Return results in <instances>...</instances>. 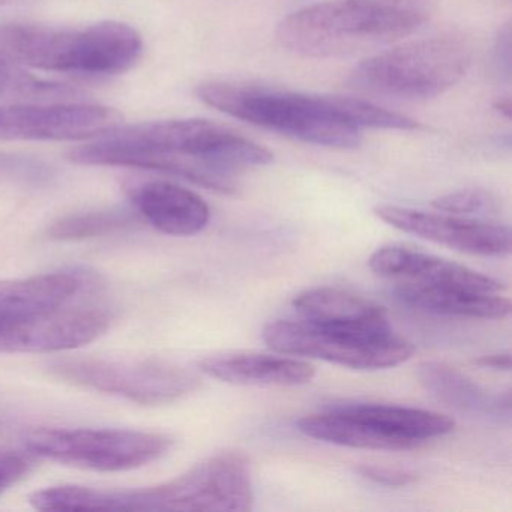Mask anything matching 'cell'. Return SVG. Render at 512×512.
I'll use <instances>...</instances> for the list:
<instances>
[{
    "label": "cell",
    "instance_id": "6da1fadb",
    "mask_svg": "<svg viewBox=\"0 0 512 512\" xmlns=\"http://www.w3.org/2000/svg\"><path fill=\"white\" fill-rule=\"evenodd\" d=\"M80 166L131 167L178 176L208 190H238L233 173L268 166L274 154L235 131L203 121L149 122L116 127L68 154Z\"/></svg>",
    "mask_w": 512,
    "mask_h": 512
},
{
    "label": "cell",
    "instance_id": "7a4b0ae2",
    "mask_svg": "<svg viewBox=\"0 0 512 512\" xmlns=\"http://www.w3.org/2000/svg\"><path fill=\"white\" fill-rule=\"evenodd\" d=\"M197 97L235 119L325 148L350 149L361 143V130L349 121L344 97H316L260 86L206 82Z\"/></svg>",
    "mask_w": 512,
    "mask_h": 512
},
{
    "label": "cell",
    "instance_id": "3957f363",
    "mask_svg": "<svg viewBox=\"0 0 512 512\" xmlns=\"http://www.w3.org/2000/svg\"><path fill=\"white\" fill-rule=\"evenodd\" d=\"M142 52V35L125 23L79 29L0 25V56L52 73L116 76L133 68Z\"/></svg>",
    "mask_w": 512,
    "mask_h": 512
},
{
    "label": "cell",
    "instance_id": "277c9868",
    "mask_svg": "<svg viewBox=\"0 0 512 512\" xmlns=\"http://www.w3.org/2000/svg\"><path fill=\"white\" fill-rule=\"evenodd\" d=\"M422 16L373 0H335L311 5L281 20L277 38L307 58H343L394 43L413 34Z\"/></svg>",
    "mask_w": 512,
    "mask_h": 512
},
{
    "label": "cell",
    "instance_id": "5b68a950",
    "mask_svg": "<svg viewBox=\"0 0 512 512\" xmlns=\"http://www.w3.org/2000/svg\"><path fill=\"white\" fill-rule=\"evenodd\" d=\"M254 493L247 458L223 452L178 478L143 490H98V511H250Z\"/></svg>",
    "mask_w": 512,
    "mask_h": 512
},
{
    "label": "cell",
    "instance_id": "8992f818",
    "mask_svg": "<svg viewBox=\"0 0 512 512\" xmlns=\"http://www.w3.org/2000/svg\"><path fill=\"white\" fill-rule=\"evenodd\" d=\"M472 53L457 38L415 41L368 58L353 68L349 88L395 100H430L454 88L469 68Z\"/></svg>",
    "mask_w": 512,
    "mask_h": 512
},
{
    "label": "cell",
    "instance_id": "52a82bcc",
    "mask_svg": "<svg viewBox=\"0 0 512 512\" xmlns=\"http://www.w3.org/2000/svg\"><path fill=\"white\" fill-rule=\"evenodd\" d=\"M169 434L115 428H43L26 439L31 454L77 469L127 472L160 460L172 448Z\"/></svg>",
    "mask_w": 512,
    "mask_h": 512
},
{
    "label": "cell",
    "instance_id": "ba28073f",
    "mask_svg": "<svg viewBox=\"0 0 512 512\" xmlns=\"http://www.w3.org/2000/svg\"><path fill=\"white\" fill-rule=\"evenodd\" d=\"M50 376L142 406L175 403L199 388L193 373L161 361H115L101 358H59L47 364Z\"/></svg>",
    "mask_w": 512,
    "mask_h": 512
},
{
    "label": "cell",
    "instance_id": "9c48e42d",
    "mask_svg": "<svg viewBox=\"0 0 512 512\" xmlns=\"http://www.w3.org/2000/svg\"><path fill=\"white\" fill-rule=\"evenodd\" d=\"M263 341L281 355L322 359L352 370L397 367L415 355L416 347L394 332L364 334L326 328L310 322H271L263 329Z\"/></svg>",
    "mask_w": 512,
    "mask_h": 512
},
{
    "label": "cell",
    "instance_id": "30bf717a",
    "mask_svg": "<svg viewBox=\"0 0 512 512\" xmlns=\"http://www.w3.org/2000/svg\"><path fill=\"white\" fill-rule=\"evenodd\" d=\"M122 116L97 104L0 107V140H88L122 124Z\"/></svg>",
    "mask_w": 512,
    "mask_h": 512
},
{
    "label": "cell",
    "instance_id": "8fae6325",
    "mask_svg": "<svg viewBox=\"0 0 512 512\" xmlns=\"http://www.w3.org/2000/svg\"><path fill=\"white\" fill-rule=\"evenodd\" d=\"M374 214L401 232L460 253L481 257H503L511 253V230L502 224L395 205L377 206Z\"/></svg>",
    "mask_w": 512,
    "mask_h": 512
},
{
    "label": "cell",
    "instance_id": "7c38bea8",
    "mask_svg": "<svg viewBox=\"0 0 512 512\" xmlns=\"http://www.w3.org/2000/svg\"><path fill=\"white\" fill-rule=\"evenodd\" d=\"M110 316L100 310L52 311L0 319V353H56L77 349L106 334Z\"/></svg>",
    "mask_w": 512,
    "mask_h": 512
},
{
    "label": "cell",
    "instance_id": "4fadbf2b",
    "mask_svg": "<svg viewBox=\"0 0 512 512\" xmlns=\"http://www.w3.org/2000/svg\"><path fill=\"white\" fill-rule=\"evenodd\" d=\"M371 271L397 284L427 287H461L478 292L502 293L505 284L478 271L412 250L404 245H386L371 254Z\"/></svg>",
    "mask_w": 512,
    "mask_h": 512
},
{
    "label": "cell",
    "instance_id": "5bb4252c",
    "mask_svg": "<svg viewBox=\"0 0 512 512\" xmlns=\"http://www.w3.org/2000/svg\"><path fill=\"white\" fill-rule=\"evenodd\" d=\"M130 197L139 217L164 235H197L208 226L211 217L202 197L169 182L137 185Z\"/></svg>",
    "mask_w": 512,
    "mask_h": 512
},
{
    "label": "cell",
    "instance_id": "9a60e30c",
    "mask_svg": "<svg viewBox=\"0 0 512 512\" xmlns=\"http://www.w3.org/2000/svg\"><path fill=\"white\" fill-rule=\"evenodd\" d=\"M293 308L305 322L364 334L392 332L385 308L346 290L319 287L299 293Z\"/></svg>",
    "mask_w": 512,
    "mask_h": 512
},
{
    "label": "cell",
    "instance_id": "2e32d148",
    "mask_svg": "<svg viewBox=\"0 0 512 512\" xmlns=\"http://www.w3.org/2000/svg\"><path fill=\"white\" fill-rule=\"evenodd\" d=\"M199 367L206 376L232 385L301 386L316 376L313 365L301 359L259 353L209 356Z\"/></svg>",
    "mask_w": 512,
    "mask_h": 512
},
{
    "label": "cell",
    "instance_id": "e0dca14e",
    "mask_svg": "<svg viewBox=\"0 0 512 512\" xmlns=\"http://www.w3.org/2000/svg\"><path fill=\"white\" fill-rule=\"evenodd\" d=\"M395 295L403 304L439 316L466 319H505L511 302L500 293L478 292L461 287H427L397 284Z\"/></svg>",
    "mask_w": 512,
    "mask_h": 512
},
{
    "label": "cell",
    "instance_id": "ac0fdd59",
    "mask_svg": "<svg viewBox=\"0 0 512 512\" xmlns=\"http://www.w3.org/2000/svg\"><path fill=\"white\" fill-rule=\"evenodd\" d=\"M82 289V280L70 272L0 281V319L37 316L64 307Z\"/></svg>",
    "mask_w": 512,
    "mask_h": 512
},
{
    "label": "cell",
    "instance_id": "d6986e66",
    "mask_svg": "<svg viewBox=\"0 0 512 512\" xmlns=\"http://www.w3.org/2000/svg\"><path fill=\"white\" fill-rule=\"evenodd\" d=\"M421 385L440 401L473 413L506 412L511 410V394L490 395L466 376L443 364L422 362L418 368Z\"/></svg>",
    "mask_w": 512,
    "mask_h": 512
},
{
    "label": "cell",
    "instance_id": "ffe728a7",
    "mask_svg": "<svg viewBox=\"0 0 512 512\" xmlns=\"http://www.w3.org/2000/svg\"><path fill=\"white\" fill-rule=\"evenodd\" d=\"M139 214L128 209L112 208L79 212L59 218L47 230L52 241L77 242L113 235L139 223Z\"/></svg>",
    "mask_w": 512,
    "mask_h": 512
},
{
    "label": "cell",
    "instance_id": "44dd1931",
    "mask_svg": "<svg viewBox=\"0 0 512 512\" xmlns=\"http://www.w3.org/2000/svg\"><path fill=\"white\" fill-rule=\"evenodd\" d=\"M73 89L61 83L38 79L20 70L16 62L0 56V100L2 98L65 97Z\"/></svg>",
    "mask_w": 512,
    "mask_h": 512
},
{
    "label": "cell",
    "instance_id": "7402d4cb",
    "mask_svg": "<svg viewBox=\"0 0 512 512\" xmlns=\"http://www.w3.org/2000/svg\"><path fill=\"white\" fill-rule=\"evenodd\" d=\"M431 206L445 214L467 217V215L493 214L497 211V199L482 188H466V190L437 197L431 202Z\"/></svg>",
    "mask_w": 512,
    "mask_h": 512
},
{
    "label": "cell",
    "instance_id": "603a6c76",
    "mask_svg": "<svg viewBox=\"0 0 512 512\" xmlns=\"http://www.w3.org/2000/svg\"><path fill=\"white\" fill-rule=\"evenodd\" d=\"M356 472L362 478L385 485V487L401 488L418 481V475L412 470L397 469V467L376 466V464H361L356 467Z\"/></svg>",
    "mask_w": 512,
    "mask_h": 512
},
{
    "label": "cell",
    "instance_id": "cb8c5ba5",
    "mask_svg": "<svg viewBox=\"0 0 512 512\" xmlns=\"http://www.w3.org/2000/svg\"><path fill=\"white\" fill-rule=\"evenodd\" d=\"M31 461L17 452H0V496L19 484L31 472Z\"/></svg>",
    "mask_w": 512,
    "mask_h": 512
},
{
    "label": "cell",
    "instance_id": "d4e9b609",
    "mask_svg": "<svg viewBox=\"0 0 512 512\" xmlns=\"http://www.w3.org/2000/svg\"><path fill=\"white\" fill-rule=\"evenodd\" d=\"M475 364L481 368L493 371L511 370V355L505 353H491V355L479 356L475 359Z\"/></svg>",
    "mask_w": 512,
    "mask_h": 512
},
{
    "label": "cell",
    "instance_id": "484cf974",
    "mask_svg": "<svg viewBox=\"0 0 512 512\" xmlns=\"http://www.w3.org/2000/svg\"><path fill=\"white\" fill-rule=\"evenodd\" d=\"M511 34H509V28L506 26L502 32H500L499 44H497V65L500 67V71L505 70L506 76H509V65H511Z\"/></svg>",
    "mask_w": 512,
    "mask_h": 512
},
{
    "label": "cell",
    "instance_id": "4316f807",
    "mask_svg": "<svg viewBox=\"0 0 512 512\" xmlns=\"http://www.w3.org/2000/svg\"><path fill=\"white\" fill-rule=\"evenodd\" d=\"M496 110H499L506 118H509V116H511V103H509L508 98H506V100L497 101Z\"/></svg>",
    "mask_w": 512,
    "mask_h": 512
},
{
    "label": "cell",
    "instance_id": "83f0119b",
    "mask_svg": "<svg viewBox=\"0 0 512 512\" xmlns=\"http://www.w3.org/2000/svg\"><path fill=\"white\" fill-rule=\"evenodd\" d=\"M373 2H380V4L398 5V7H404V0H373Z\"/></svg>",
    "mask_w": 512,
    "mask_h": 512
},
{
    "label": "cell",
    "instance_id": "f1b7e54d",
    "mask_svg": "<svg viewBox=\"0 0 512 512\" xmlns=\"http://www.w3.org/2000/svg\"><path fill=\"white\" fill-rule=\"evenodd\" d=\"M13 0H0V7H4V5L11 4Z\"/></svg>",
    "mask_w": 512,
    "mask_h": 512
}]
</instances>
